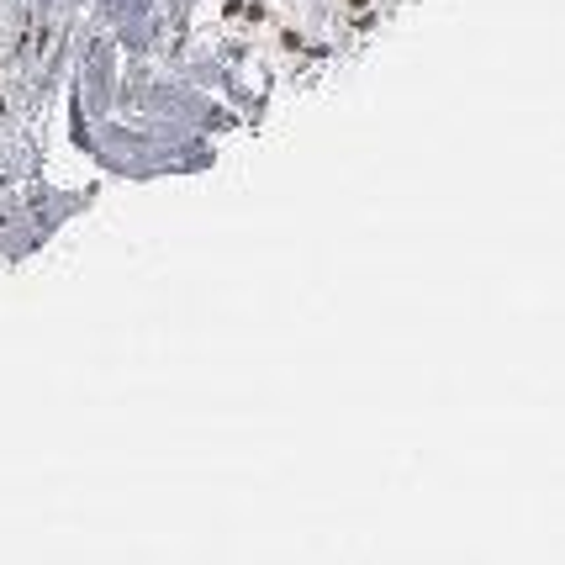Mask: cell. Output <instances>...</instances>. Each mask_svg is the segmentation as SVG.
<instances>
[{
	"mask_svg": "<svg viewBox=\"0 0 565 565\" xmlns=\"http://www.w3.org/2000/svg\"><path fill=\"white\" fill-rule=\"evenodd\" d=\"M349 6H354V11H360V6H370V0H349Z\"/></svg>",
	"mask_w": 565,
	"mask_h": 565,
	"instance_id": "obj_1",
	"label": "cell"
}]
</instances>
